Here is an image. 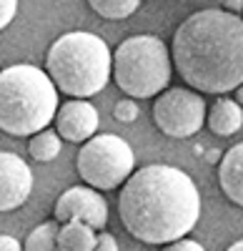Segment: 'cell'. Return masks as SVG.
I'll list each match as a JSON object with an SVG mask.
<instances>
[{
    "mask_svg": "<svg viewBox=\"0 0 243 251\" xmlns=\"http://www.w3.org/2000/svg\"><path fill=\"white\" fill-rule=\"evenodd\" d=\"M118 214L133 239L173 244L198 224L200 194L186 171L168 163H148L123 183Z\"/></svg>",
    "mask_w": 243,
    "mask_h": 251,
    "instance_id": "cell-1",
    "label": "cell"
},
{
    "mask_svg": "<svg viewBox=\"0 0 243 251\" xmlns=\"http://www.w3.org/2000/svg\"><path fill=\"white\" fill-rule=\"evenodd\" d=\"M173 66L196 93H228L243 86V20L206 8L188 15L173 35Z\"/></svg>",
    "mask_w": 243,
    "mask_h": 251,
    "instance_id": "cell-2",
    "label": "cell"
},
{
    "mask_svg": "<svg viewBox=\"0 0 243 251\" xmlns=\"http://www.w3.org/2000/svg\"><path fill=\"white\" fill-rule=\"evenodd\" d=\"M113 53L103 38L88 30L63 33L45 53V75L55 91L75 100H88L110 80Z\"/></svg>",
    "mask_w": 243,
    "mask_h": 251,
    "instance_id": "cell-3",
    "label": "cell"
},
{
    "mask_svg": "<svg viewBox=\"0 0 243 251\" xmlns=\"http://www.w3.org/2000/svg\"><path fill=\"white\" fill-rule=\"evenodd\" d=\"M58 111L53 80L30 63L0 71V131L8 136H35L48 128Z\"/></svg>",
    "mask_w": 243,
    "mask_h": 251,
    "instance_id": "cell-4",
    "label": "cell"
},
{
    "mask_svg": "<svg viewBox=\"0 0 243 251\" xmlns=\"http://www.w3.org/2000/svg\"><path fill=\"white\" fill-rule=\"evenodd\" d=\"M110 75L133 100L153 98L171 83V53L158 35H133L115 48Z\"/></svg>",
    "mask_w": 243,
    "mask_h": 251,
    "instance_id": "cell-5",
    "label": "cell"
},
{
    "mask_svg": "<svg viewBox=\"0 0 243 251\" xmlns=\"http://www.w3.org/2000/svg\"><path fill=\"white\" fill-rule=\"evenodd\" d=\"M133 166L135 156L131 143L115 133H100L88 138L75 158L78 176L95 191H113L123 186L133 174Z\"/></svg>",
    "mask_w": 243,
    "mask_h": 251,
    "instance_id": "cell-6",
    "label": "cell"
},
{
    "mask_svg": "<svg viewBox=\"0 0 243 251\" xmlns=\"http://www.w3.org/2000/svg\"><path fill=\"white\" fill-rule=\"evenodd\" d=\"M153 123L171 138H191L206 123V100L191 88H166L153 100Z\"/></svg>",
    "mask_w": 243,
    "mask_h": 251,
    "instance_id": "cell-7",
    "label": "cell"
},
{
    "mask_svg": "<svg viewBox=\"0 0 243 251\" xmlns=\"http://www.w3.org/2000/svg\"><path fill=\"white\" fill-rule=\"evenodd\" d=\"M53 216L58 224L83 221L93 231H103L108 224V203L90 186H73L58 196L53 206Z\"/></svg>",
    "mask_w": 243,
    "mask_h": 251,
    "instance_id": "cell-8",
    "label": "cell"
},
{
    "mask_svg": "<svg viewBox=\"0 0 243 251\" xmlns=\"http://www.w3.org/2000/svg\"><path fill=\"white\" fill-rule=\"evenodd\" d=\"M33 191V171L18 153L0 151V211H15Z\"/></svg>",
    "mask_w": 243,
    "mask_h": 251,
    "instance_id": "cell-9",
    "label": "cell"
},
{
    "mask_svg": "<svg viewBox=\"0 0 243 251\" xmlns=\"http://www.w3.org/2000/svg\"><path fill=\"white\" fill-rule=\"evenodd\" d=\"M55 133L70 143H86L98 133V108L90 100H66L63 106L55 111Z\"/></svg>",
    "mask_w": 243,
    "mask_h": 251,
    "instance_id": "cell-10",
    "label": "cell"
},
{
    "mask_svg": "<svg viewBox=\"0 0 243 251\" xmlns=\"http://www.w3.org/2000/svg\"><path fill=\"white\" fill-rule=\"evenodd\" d=\"M218 183L231 203L243 208V141L221 156L218 163Z\"/></svg>",
    "mask_w": 243,
    "mask_h": 251,
    "instance_id": "cell-11",
    "label": "cell"
},
{
    "mask_svg": "<svg viewBox=\"0 0 243 251\" xmlns=\"http://www.w3.org/2000/svg\"><path fill=\"white\" fill-rule=\"evenodd\" d=\"M206 121L216 136H233L243 126V111L231 98H216V103L206 111Z\"/></svg>",
    "mask_w": 243,
    "mask_h": 251,
    "instance_id": "cell-12",
    "label": "cell"
},
{
    "mask_svg": "<svg viewBox=\"0 0 243 251\" xmlns=\"http://www.w3.org/2000/svg\"><path fill=\"white\" fill-rule=\"evenodd\" d=\"M95 236H98V231H93L88 224L68 221V224H60L55 246H58V251H93Z\"/></svg>",
    "mask_w": 243,
    "mask_h": 251,
    "instance_id": "cell-13",
    "label": "cell"
},
{
    "mask_svg": "<svg viewBox=\"0 0 243 251\" xmlns=\"http://www.w3.org/2000/svg\"><path fill=\"white\" fill-rule=\"evenodd\" d=\"M60 149H63V143H60V136L50 128H43V131H38L35 136H30L28 141V153L40 161V163H48L53 158H58Z\"/></svg>",
    "mask_w": 243,
    "mask_h": 251,
    "instance_id": "cell-14",
    "label": "cell"
},
{
    "mask_svg": "<svg viewBox=\"0 0 243 251\" xmlns=\"http://www.w3.org/2000/svg\"><path fill=\"white\" fill-rule=\"evenodd\" d=\"M88 5L108 20H123L140 8V0H88Z\"/></svg>",
    "mask_w": 243,
    "mask_h": 251,
    "instance_id": "cell-15",
    "label": "cell"
},
{
    "mask_svg": "<svg viewBox=\"0 0 243 251\" xmlns=\"http://www.w3.org/2000/svg\"><path fill=\"white\" fill-rule=\"evenodd\" d=\"M58 228H60L58 221H45V224L35 226L30 231V236L25 239L23 251H58V246H55Z\"/></svg>",
    "mask_w": 243,
    "mask_h": 251,
    "instance_id": "cell-16",
    "label": "cell"
},
{
    "mask_svg": "<svg viewBox=\"0 0 243 251\" xmlns=\"http://www.w3.org/2000/svg\"><path fill=\"white\" fill-rule=\"evenodd\" d=\"M115 118L118 121H123V123H131L138 118V106H135V100L133 98H123V100H118L115 103Z\"/></svg>",
    "mask_w": 243,
    "mask_h": 251,
    "instance_id": "cell-17",
    "label": "cell"
},
{
    "mask_svg": "<svg viewBox=\"0 0 243 251\" xmlns=\"http://www.w3.org/2000/svg\"><path fill=\"white\" fill-rule=\"evenodd\" d=\"M18 13V0H0V30H5Z\"/></svg>",
    "mask_w": 243,
    "mask_h": 251,
    "instance_id": "cell-18",
    "label": "cell"
},
{
    "mask_svg": "<svg viewBox=\"0 0 243 251\" xmlns=\"http://www.w3.org/2000/svg\"><path fill=\"white\" fill-rule=\"evenodd\" d=\"M93 251H118V241H115V236L108 234V231H100V234L95 236V246H93Z\"/></svg>",
    "mask_w": 243,
    "mask_h": 251,
    "instance_id": "cell-19",
    "label": "cell"
},
{
    "mask_svg": "<svg viewBox=\"0 0 243 251\" xmlns=\"http://www.w3.org/2000/svg\"><path fill=\"white\" fill-rule=\"evenodd\" d=\"M163 251H206V249L200 246L198 241H193V239H178L173 244H166Z\"/></svg>",
    "mask_w": 243,
    "mask_h": 251,
    "instance_id": "cell-20",
    "label": "cell"
},
{
    "mask_svg": "<svg viewBox=\"0 0 243 251\" xmlns=\"http://www.w3.org/2000/svg\"><path fill=\"white\" fill-rule=\"evenodd\" d=\"M0 251H23V246H20V241L15 236L0 234Z\"/></svg>",
    "mask_w": 243,
    "mask_h": 251,
    "instance_id": "cell-21",
    "label": "cell"
},
{
    "mask_svg": "<svg viewBox=\"0 0 243 251\" xmlns=\"http://www.w3.org/2000/svg\"><path fill=\"white\" fill-rule=\"evenodd\" d=\"M241 8H243V0H223V10H226V13L238 15V13H241Z\"/></svg>",
    "mask_w": 243,
    "mask_h": 251,
    "instance_id": "cell-22",
    "label": "cell"
},
{
    "mask_svg": "<svg viewBox=\"0 0 243 251\" xmlns=\"http://www.w3.org/2000/svg\"><path fill=\"white\" fill-rule=\"evenodd\" d=\"M218 158H221V153H218L216 149H211V151L206 153V161H208V163H218Z\"/></svg>",
    "mask_w": 243,
    "mask_h": 251,
    "instance_id": "cell-23",
    "label": "cell"
},
{
    "mask_svg": "<svg viewBox=\"0 0 243 251\" xmlns=\"http://www.w3.org/2000/svg\"><path fill=\"white\" fill-rule=\"evenodd\" d=\"M236 103H238V106H243V86L236 88Z\"/></svg>",
    "mask_w": 243,
    "mask_h": 251,
    "instance_id": "cell-24",
    "label": "cell"
},
{
    "mask_svg": "<svg viewBox=\"0 0 243 251\" xmlns=\"http://www.w3.org/2000/svg\"><path fill=\"white\" fill-rule=\"evenodd\" d=\"M226 251H243V239H241V241H236V244H231Z\"/></svg>",
    "mask_w": 243,
    "mask_h": 251,
    "instance_id": "cell-25",
    "label": "cell"
}]
</instances>
